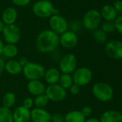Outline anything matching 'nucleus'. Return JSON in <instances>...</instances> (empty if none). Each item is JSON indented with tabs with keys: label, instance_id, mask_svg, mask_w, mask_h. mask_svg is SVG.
Listing matches in <instances>:
<instances>
[{
	"label": "nucleus",
	"instance_id": "nucleus-1",
	"mask_svg": "<svg viewBox=\"0 0 122 122\" xmlns=\"http://www.w3.org/2000/svg\"><path fill=\"white\" fill-rule=\"evenodd\" d=\"M59 45V35L50 29L42 31L37 36L36 47L41 53H52L57 50Z\"/></svg>",
	"mask_w": 122,
	"mask_h": 122
},
{
	"label": "nucleus",
	"instance_id": "nucleus-2",
	"mask_svg": "<svg viewBox=\"0 0 122 122\" xmlns=\"http://www.w3.org/2000/svg\"><path fill=\"white\" fill-rule=\"evenodd\" d=\"M34 14L39 18H50L54 14H58V10L54 6L50 0H38L32 7Z\"/></svg>",
	"mask_w": 122,
	"mask_h": 122
},
{
	"label": "nucleus",
	"instance_id": "nucleus-3",
	"mask_svg": "<svg viewBox=\"0 0 122 122\" xmlns=\"http://www.w3.org/2000/svg\"><path fill=\"white\" fill-rule=\"evenodd\" d=\"M92 94L99 102H108L114 98V91L113 87L106 82L99 81L93 84Z\"/></svg>",
	"mask_w": 122,
	"mask_h": 122
},
{
	"label": "nucleus",
	"instance_id": "nucleus-4",
	"mask_svg": "<svg viewBox=\"0 0 122 122\" xmlns=\"http://www.w3.org/2000/svg\"><path fill=\"white\" fill-rule=\"evenodd\" d=\"M45 70V68L42 64L29 61L23 67L22 73L29 81L40 80L44 77Z\"/></svg>",
	"mask_w": 122,
	"mask_h": 122
},
{
	"label": "nucleus",
	"instance_id": "nucleus-5",
	"mask_svg": "<svg viewBox=\"0 0 122 122\" xmlns=\"http://www.w3.org/2000/svg\"><path fill=\"white\" fill-rule=\"evenodd\" d=\"M101 19L102 17L100 11L96 9H90L84 14L82 20V24L87 30L94 31L100 26Z\"/></svg>",
	"mask_w": 122,
	"mask_h": 122
},
{
	"label": "nucleus",
	"instance_id": "nucleus-6",
	"mask_svg": "<svg viewBox=\"0 0 122 122\" xmlns=\"http://www.w3.org/2000/svg\"><path fill=\"white\" fill-rule=\"evenodd\" d=\"M73 83L81 86L88 85L93 79V72L88 67H80L76 69L73 73Z\"/></svg>",
	"mask_w": 122,
	"mask_h": 122
},
{
	"label": "nucleus",
	"instance_id": "nucleus-7",
	"mask_svg": "<svg viewBox=\"0 0 122 122\" xmlns=\"http://www.w3.org/2000/svg\"><path fill=\"white\" fill-rule=\"evenodd\" d=\"M49 25L50 30L58 35H61L69 28V23L67 19L59 14H54L50 17Z\"/></svg>",
	"mask_w": 122,
	"mask_h": 122
},
{
	"label": "nucleus",
	"instance_id": "nucleus-8",
	"mask_svg": "<svg viewBox=\"0 0 122 122\" xmlns=\"http://www.w3.org/2000/svg\"><path fill=\"white\" fill-rule=\"evenodd\" d=\"M45 94L47 97L49 101L55 102L63 101L67 96L66 90L63 89L59 84L49 85L47 87H46Z\"/></svg>",
	"mask_w": 122,
	"mask_h": 122
},
{
	"label": "nucleus",
	"instance_id": "nucleus-9",
	"mask_svg": "<svg viewBox=\"0 0 122 122\" xmlns=\"http://www.w3.org/2000/svg\"><path fill=\"white\" fill-rule=\"evenodd\" d=\"M77 58L73 54L64 55L59 62V70L63 74H72L77 69Z\"/></svg>",
	"mask_w": 122,
	"mask_h": 122
},
{
	"label": "nucleus",
	"instance_id": "nucleus-10",
	"mask_svg": "<svg viewBox=\"0 0 122 122\" xmlns=\"http://www.w3.org/2000/svg\"><path fill=\"white\" fill-rule=\"evenodd\" d=\"M3 38L6 44H16L21 38L20 29L16 24L6 25L3 31Z\"/></svg>",
	"mask_w": 122,
	"mask_h": 122
},
{
	"label": "nucleus",
	"instance_id": "nucleus-11",
	"mask_svg": "<svg viewBox=\"0 0 122 122\" xmlns=\"http://www.w3.org/2000/svg\"><path fill=\"white\" fill-rule=\"evenodd\" d=\"M106 55L114 60L122 59V42L116 39L109 41L105 45Z\"/></svg>",
	"mask_w": 122,
	"mask_h": 122
},
{
	"label": "nucleus",
	"instance_id": "nucleus-12",
	"mask_svg": "<svg viewBox=\"0 0 122 122\" xmlns=\"http://www.w3.org/2000/svg\"><path fill=\"white\" fill-rule=\"evenodd\" d=\"M78 42V37L76 33L68 30L60 36V45L65 49L74 48Z\"/></svg>",
	"mask_w": 122,
	"mask_h": 122
},
{
	"label": "nucleus",
	"instance_id": "nucleus-13",
	"mask_svg": "<svg viewBox=\"0 0 122 122\" xmlns=\"http://www.w3.org/2000/svg\"><path fill=\"white\" fill-rule=\"evenodd\" d=\"M51 117L45 109L35 108L30 111V120L32 122H51Z\"/></svg>",
	"mask_w": 122,
	"mask_h": 122
},
{
	"label": "nucleus",
	"instance_id": "nucleus-14",
	"mask_svg": "<svg viewBox=\"0 0 122 122\" xmlns=\"http://www.w3.org/2000/svg\"><path fill=\"white\" fill-rule=\"evenodd\" d=\"M14 122H29L30 121V110L22 105L17 107L12 112Z\"/></svg>",
	"mask_w": 122,
	"mask_h": 122
},
{
	"label": "nucleus",
	"instance_id": "nucleus-15",
	"mask_svg": "<svg viewBox=\"0 0 122 122\" xmlns=\"http://www.w3.org/2000/svg\"><path fill=\"white\" fill-rule=\"evenodd\" d=\"M18 17V12L14 7L9 6L6 7L2 12L1 21L5 25L14 24Z\"/></svg>",
	"mask_w": 122,
	"mask_h": 122
},
{
	"label": "nucleus",
	"instance_id": "nucleus-16",
	"mask_svg": "<svg viewBox=\"0 0 122 122\" xmlns=\"http://www.w3.org/2000/svg\"><path fill=\"white\" fill-rule=\"evenodd\" d=\"M27 89L31 94L36 97L45 94L46 86L40 80H31L27 83Z\"/></svg>",
	"mask_w": 122,
	"mask_h": 122
},
{
	"label": "nucleus",
	"instance_id": "nucleus-17",
	"mask_svg": "<svg viewBox=\"0 0 122 122\" xmlns=\"http://www.w3.org/2000/svg\"><path fill=\"white\" fill-rule=\"evenodd\" d=\"M99 119L100 122H122V116L117 110L109 109L105 111Z\"/></svg>",
	"mask_w": 122,
	"mask_h": 122
},
{
	"label": "nucleus",
	"instance_id": "nucleus-18",
	"mask_svg": "<svg viewBox=\"0 0 122 122\" xmlns=\"http://www.w3.org/2000/svg\"><path fill=\"white\" fill-rule=\"evenodd\" d=\"M60 71L55 67H51L45 70L44 74V79L45 81L49 84H58L60 77Z\"/></svg>",
	"mask_w": 122,
	"mask_h": 122
},
{
	"label": "nucleus",
	"instance_id": "nucleus-19",
	"mask_svg": "<svg viewBox=\"0 0 122 122\" xmlns=\"http://www.w3.org/2000/svg\"><path fill=\"white\" fill-rule=\"evenodd\" d=\"M100 14L101 17L104 18L106 21H113L117 17L118 12L116 11L113 5L106 4L101 8Z\"/></svg>",
	"mask_w": 122,
	"mask_h": 122
},
{
	"label": "nucleus",
	"instance_id": "nucleus-20",
	"mask_svg": "<svg viewBox=\"0 0 122 122\" xmlns=\"http://www.w3.org/2000/svg\"><path fill=\"white\" fill-rule=\"evenodd\" d=\"M23 67L17 60H9L5 63V71L11 75H17L22 72Z\"/></svg>",
	"mask_w": 122,
	"mask_h": 122
},
{
	"label": "nucleus",
	"instance_id": "nucleus-21",
	"mask_svg": "<svg viewBox=\"0 0 122 122\" xmlns=\"http://www.w3.org/2000/svg\"><path fill=\"white\" fill-rule=\"evenodd\" d=\"M65 122H85L86 118L81 111L73 110L68 112L65 116Z\"/></svg>",
	"mask_w": 122,
	"mask_h": 122
},
{
	"label": "nucleus",
	"instance_id": "nucleus-22",
	"mask_svg": "<svg viewBox=\"0 0 122 122\" xmlns=\"http://www.w3.org/2000/svg\"><path fill=\"white\" fill-rule=\"evenodd\" d=\"M18 54V48L15 44H6L4 45L2 49V55L8 59H12L15 57Z\"/></svg>",
	"mask_w": 122,
	"mask_h": 122
},
{
	"label": "nucleus",
	"instance_id": "nucleus-23",
	"mask_svg": "<svg viewBox=\"0 0 122 122\" xmlns=\"http://www.w3.org/2000/svg\"><path fill=\"white\" fill-rule=\"evenodd\" d=\"M58 84L65 90L69 89L70 87L73 84L72 76L69 74H62L60 75Z\"/></svg>",
	"mask_w": 122,
	"mask_h": 122
},
{
	"label": "nucleus",
	"instance_id": "nucleus-24",
	"mask_svg": "<svg viewBox=\"0 0 122 122\" xmlns=\"http://www.w3.org/2000/svg\"><path fill=\"white\" fill-rule=\"evenodd\" d=\"M0 122H14L12 112L10 109L3 106L0 107Z\"/></svg>",
	"mask_w": 122,
	"mask_h": 122
},
{
	"label": "nucleus",
	"instance_id": "nucleus-25",
	"mask_svg": "<svg viewBox=\"0 0 122 122\" xmlns=\"http://www.w3.org/2000/svg\"><path fill=\"white\" fill-rule=\"evenodd\" d=\"M16 102V96L13 92L6 93L2 98V105L4 107L10 109Z\"/></svg>",
	"mask_w": 122,
	"mask_h": 122
},
{
	"label": "nucleus",
	"instance_id": "nucleus-26",
	"mask_svg": "<svg viewBox=\"0 0 122 122\" xmlns=\"http://www.w3.org/2000/svg\"><path fill=\"white\" fill-rule=\"evenodd\" d=\"M48 102H49V99L45 94L36 96L35 99H34V104L35 105L36 108L44 109L47 106Z\"/></svg>",
	"mask_w": 122,
	"mask_h": 122
},
{
	"label": "nucleus",
	"instance_id": "nucleus-27",
	"mask_svg": "<svg viewBox=\"0 0 122 122\" xmlns=\"http://www.w3.org/2000/svg\"><path fill=\"white\" fill-rule=\"evenodd\" d=\"M93 38L96 41L100 44L105 43L107 41V34L101 29H96L93 34Z\"/></svg>",
	"mask_w": 122,
	"mask_h": 122
},
{
	"label": "nucleus",
	"instance_id": "nucleus-28",
	"mask_svg": "<svg viewBox=\"0 0 122 122\" xmlns=\"http://www.w3.org/2000/svg\"><path fill=\"white\" fill-rule=\"evenodd\" d=\"M101 30H103L106 34L111 33V32L114 31L115 30V27H114V22L113 21H106L102 24V29H101Z\"/></svg>",
	"mask_w": 122,
	"mask_h": 122
},
{
	"label": "nucleus",
	"instance_id": "nucleus-29",
	"mask_svg": "<svg viewBox=\"0 0 122 122\" xmlns=\"http://www.w3.org/2000/svg\"><path fill=\"white\" fill-rule=\"evenodd\" d=\"M115 30H116L119 34H122V15H120L116 18L114 21Z\"/></svg>",
	"mask_w": 122,
	"mask_h": 122
},
{
	"label": "nucleus",
	"instance_id": "nucleus-30",
	"mask_svg": "<svg viewBox=\"0 0 122 122\" xmlns=\"http://www.w3.org/2000/svg\"><path fill=\"white\" fill-rule=\"evenodd\" d=\"M69 27H70V31L76 33L78 31H79L81 28V23L78 20H74L71 22L70 24H69Z\"/></svg>",
	"mask_w": 122,
	"mask_h": 122
},
{
	"label": "nucleus",
	"instance_id": "nucleus-31",
	"mask_svg": "<svg viewBox=\"0 0 122 122\" xmlns=\"http://www.w3.org/2000/svg\"><path fill=\"white\" fill-rule=\"evenodd\" d=\"M34 105V99L31 97H27L24 99L22 106L28 109H30Z\"/></svg>",
	"mask_w": 122,
	"mask_h": 122
},
{
	"label": "nucleus",
	"instance_id": "nucleus-32",
	"mask_svg": "<svg viewBox=\"0 0 122 122\" xmlns=\"http://www.w3.org/2000/svg\"><path fill=\"white\" fill-rule=\"evenodd\" d=\"M51 122H65L64 116L61 114L56 113L52 115L51 117Z\"/></svg>",
	"mask_w": 122,
	"mask_h": 122
},
{
	"label": "nucleus",
	"instance_id": "nucleus-33",
	"mask_svg": "<svg viewBox=\"0 0 122 122\" xmlns=\"http://www.w3.org/2000/svg\"><path fill=\"white\" fill-rule=\"evenodd\" d=\"M11 1L14 5L19 7H23L27 6L30 3L31 0H11Z\"/></svg>",
	"mask_w": 122,
	"mask_h": 122
},
{
	"label": "nucleus",
	"instance_id": "nucleus-34",
	"mask_svg": "<svg viewBox=\"0 0 122 122\" xmlns=\"http://www.w3.org/2000/svg\"><path fill=\"white\" fill-rule=\"evenodd\" d=\"M81 113L83 114V116L86 117V118H88L89 117L91 116L92 113H93V109L91 107L89 106H86L84 107L82 109H81Z\"/></svg>",
	"mask_w": 122,
	"mask_h": 122
},
{
	"label": "nucleus",
	"instance_id": "nucleus-35",
	"mask_svg": "<svg viewBox=\"0 0 122 122\" xmlns=\"http://www.w3.org/2000/svg\"><path fill=\"white\" fill-rule=\"evenodd\" d=\"M81 87L80 86L73 83V84L70 87L69 90L72 95H78L81 92Z\"/></svg>",
	"mask_w": 122,
	"mask_h": 122
},
{
	"label": "nucleus",
	"instance_id": "nucleus-36",
	"mask_svg": "<svg viewBox=\"0 0 122 122\" xmlns=\"http://www.w3.org/2000/svg\"><path fill=\"white\" fill-rule=\"evenodd\" d=\"M113 6L117 12H122V1L121 0L116 1Z\"/></svg>",
	"mask_w": 122,
	"mask_h": 122
},
{
	"label": "nucleus",
	"instance_id": "nucleus-37",
	"mask_svg": "<svg viewBox=\"0 0 122 122\" xmlns=\"http://www.w3.org/2000/svg\"><path fill=\"white\" fill-rule=\"evenodd\" d=\"M19 63L20 64V65L22 66V67H24V66H26L29 62V59L27 58V57H25V56H22V57H21L19 59Z\"/></svg>",
	"mask_w": 122,
	"mask_h": 122
},
{
	"label": "nucleus",
	"instance_id": "nucleus-38",
	"mask_svg": "<svg viewBox=\"0 0 122 122\" xmlns=\"http://www.w3.org/2000/svg\"><path fill=\"white\" fill-rule=\"evenodd\" d=\"M5 63L4 60L0 56V76L5 71Z\"/></svg>",
	"mask_w": 122,
	"mask_h": 122
},
{
	"label": "nucleus",
	"instance_id": "nucleus-39",
	"mask_svg": "<svg viewBox=\"0 0 122 122\" xmlns=\"http://www.w3.org/2000/svg\"><path fill=\"white\" fill-rule=\"evenodd\" d=\"M85 122H100L99 119L95 117H90L88 119H86Z\"/></svg>",
	"mask_w": 122,
	"mask_h": 122
},
{
	"label": "nucleus",
	"instance_id": "nucleus-40",
	"mask_svg": "<svg viewBox=\"0 0 122 122\" xmlns=\"http://www.w3.org/2000/svg\"><path fill=\"white\" fill-rule=\"evenodd\" d=\"M4 42L3 41L1 40V39L0 38V56L2 55V49H3V47H4Z\"/></svg>",
	"mask_w": 122,
	"mask_h": 122
},
{
	"label": "nucleus",
	"instance_id": "nucleus-41",
	"mask_svg": "<svg viewBox=\"0 0 122 122\" xmlns=\"http://www.w3.org/2000/svg\"><path fill=\"white\" fill-rule=\"evenodd\" d=\"M5 24H4V23L1 21V20H0V33L1 32L2 33V31H3V30H4V27H5Z\"/></svg>",
	"mask_w": 122,
	"mask_h": 122
},
{
	"label": "nucleus",
	"instance_id": "nucleus-42",
	"mask_svg": "<svg viewBox=\"0 0 122 122\" xmlns=\"http://www.w3.org/2000/svg\"><path fill=\"white\" fill-rule=\"evenodd\" d=\"M120 113H121V114H122V112H121Z\"/></svg>",
	"mask_w": 122,
	"mask_h": 122
}]
</instances>
